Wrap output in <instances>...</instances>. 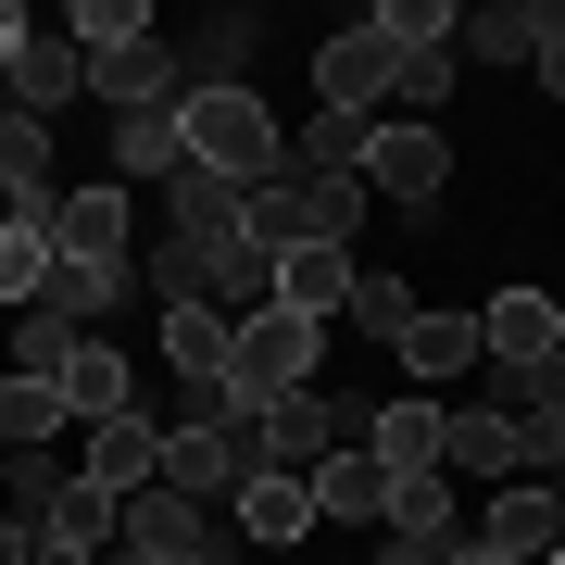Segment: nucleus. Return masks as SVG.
<instances>
[{"label":"nucleus","instance_id":"f257e3e1","mask_svg":"<svg viewBox=\"0 0 565 565\" xmlns=\"http://www.w3.org/2000/svg\"><path fill=\"white\" fill-rule=\"evenodd\" d=\"M177 126H189V163H202V177H226V189L289 177V126L264 114V88H189Z\"/></svg>","mask_w":565,"mask_h":565},{"label":"nucleus","instance_id":"f03ea898","mask_svg":"<svg viewBox=\"0 0 565 565\" xmlns=\"http://www.w3.org/2000/svg\"><path fill=\"white\" fill-rule=\"evenodd\" d=\"M565 465V427H527L503 403H440V478H490V490H515V478H553Z\"/></svg>","mask_w":565,"mask_h":565},{"label":"nucleus","instance_id":"7ed1b4c3","mask_svg":"<svg viewBox=\"0 0 565 565\" xmlns=\"http://www.w3.org/2000/svg\"><path fill=\"white\" fill-rule=\"evenodd\" d=\"M315 352H327V327H302V315H239L226 327V403L239 415H264V403H289V390H315Z\"/></svg>","mask_w":565,"mask_h":565},{"label":"nucleus","instance_id":"20e7f679","mask_svg":"<svg viewBox=\"0 0 565 565\" xmlns=\"http://www.w3.org/2000/svg\"><path fill=\"white\" fill-rule=\"evenodd\" d=\"M239 478H264V415H214V427H163V490L177 503H226Z\"/></svg>","mask_w":565,"mask_h":565},{"label":"nucleus","instance_id":"39448f33","mask_svg":"<svg viewBox=\"0 0 565 565\" xmlns=\"http://www.w3.org/2000/svg\"><path fill=\"white\" fill-rule=\"evenodd\" d=\"M364 415H377V403H340V390H289V403H264V478H315L327 452L364 440Z\"/></svg>","mask_w":565,"mask_h":565},{"label":"nucleus","instance_id":"423d86ee","mask_svg":"<svg viewBox=\"0 0 565 565\" xmlns=\"http://www.w3.org/2000/svg\"><path fill=\"white\" fill-rule=\"evenodd\" d=\"M440 189H452V139L415 126V114H377V139H364V202L415 214V202H440Z\"/></svg>","mask_w":565,"mask_h":565},{"label":"nucleus","instance_id":"0eeeda50","mask_svg":"<svg viewBox=\"0 0 565 565\" xmlns=\"http://www.w3.org/2000/svg\"><path fill=\"white\" fill-rule=\"evenodd\" d=\"M315 114H390V39L377 25H340V39H315Z\"/></svg>","mask_w":565,"mask_h":565},{"label":"nucleus","instance_id":"6e6552de","mask_svg":"<svg viewBox=\"0 0 565 565\" xmlns=\"http://www.w3.org/2000/svg\"><path fill=\"white\" fill-rule=\"evenodd\" d=\"M126 239H139V202H126L114 177H102V189H63V202H51V252H63V264H139Z\"/></svg>","mask_w":565,"mask_h":565},{"label":"nucleus","instance_id":"1a4fd4ad","mask_svg":"<svg viewBox=\"0 0 565 565\" xmlns=\"http://www.w3.org/2000/svg\"><path fill=\"white\" fill-rule=\"evenodd\" d=\"M76 478H88V490H114V503H126V490H151V478H163V427H151L139 403L102 415V427H76Z\"/></svg>","mask_w":565,"mask_h":565},{"label":"nucleus","instance_id":"9d476101","mask_svg":"<svg viewBox=\"0 0 565 565\" xmlns=\"http://www.w3.org/2000/svg\"><path fill=\"white\" fill-rule=\"evenodd\" d=\"M478 541H490V553H515V565H541V553L565 541V490H553V478H515V490H490Z\"/></svg>","mask_w":565,"mask_h":565},{"label":"nucleus","instance_id":"9b49d317","mask_svg":"<svg viewBox=\"0 0 565 565\" xmlns=\"http://www.w3.org/2000/svg\"><path fill=\"white\" fill-rule=\"evenodd\" d=\"M541 39H553V0H465L452 63H527Z\"/></svg>","mask_w":565,"mask_h":565},{"label":"nucleus","instance_id":"f8f14e48","mask_svg":"<svg viewBox=\"0 0 565 565\" xmlns=\"http://www.w3.org/2000/svg\"><path fill=\"white\" fill-rule=\"evenodd\" d=\"M377 541H415V553H452L465 541V490L427 465V478H390V515H377Z\"/></svg>","mask_w":565,"mask_h":565},{"label":"nucleus","instance_id":"ddd939ff","mask_svg":"<svg viewBox=\"0 0 565 565\" xmlns=\"http://www.w3.org/2000/svg\"><path fill=\"white\" fill-rule=\"evenodd\" d=\"M352 277H364V252H340V239H302V252L277 264V315H302V327H327V315L352 302Z\"/></svg>","mask_w":565,"mask_h":565},{"label":"nucleus","instance_id":"4468645a","mask_svg":"<svg viewBox=\"0 0 565 565\" xmlns=\"http://www.w3.org/2000/svg\"><path fill=\"white\" fill-rule=\"evenodd\" d=\"M302 490H315V527H377V515H390V465L364 452V440H352V452H327Z\"/></svg>","mask_w":565,"mask_h":565},{"label":"nucleus","instance_id":"2eb2a0df","mask_svg":"<svg viewBox=\"0 0 565 565\" xmlns=\"http://www.w3.org/2000/svg\"><path fill=\"white\" fill-rule=\"evenodd\" d=\"M364 452H377L390 478H427V465H440V403H427V390H390V403L364 415Z\"/></svg>","mask_w":565,"mask_h":565},{"label":"nucleus","instance_id":"dca6fc26","mask_svg":"<svg viewBox=\"0 0 565 565\" xmlns=\"http://www.w3.org/2000/svg\"><path fill=\"white\" fill-rule=\"evenodd\" d=\"M465 364H478V315H440V302H427V315L403 327V390H427V403H440Z\"/></svg>","mask_w":565,"mask_h":565},{"label":"nucleus","instance_id":"f3484780","mask_svg":"<svg viewBox=\"0 0 565 565\" xmlns=\"http://www.w3.org/2000/svg\"><path fill=\"white\" fill-rule=\"evenodd\" d=\"M252 51H264V13L226 0L202 39H177V76H189V88H252Z\"/></svg>","mask_w":565,"mask_h":565},{"label":"nucleus","instance_id":"a211bd4d","mask_svg":"<svg viewBox=\"0 0 565 565\" xmlns=\"http://www.w3.org/2000/svg\"><path fill=\"white\" fill-rule=\"evenodd\" d=\"M553 352V289H490L478 302V364H541Z\"/></svg>","mask_w":565,"mask_h":565},{"label":"nucleus","instance_id":"6ab92c4d","mask_svg":"<svg viewBox=\"0 0 565 565\" xmlns=\"http://www.w3.org/2000/svg\"><path fill=\"white\" fill-rule=\"evenodd\" d=\"M0 88H13V114L51 126V114L88 88V63H76V39H39V25H25V51H13V76H0Z\"/></svg>","mask_w":565,"mask_h":565},{"label":"nucleus","instance_id":"aec40b11","mask_svg":"<svg viewBox=\"0 0 565 565\" xmlns=\"http://www.w3.org/2000/svg\"><path fill=\"white\" fill-rule=\"evenodd\" d=\"M189 163V126H177V102L163 114H114V189H163Z\"/></svg>","mask_w":565,"mask_h":565},{"label":"nucleus","instance_id":"412c9836","mask_svg":"<svg viewBox=\"0 0 565 565\" xmlns=\"http://www.w3.org/2000/svg\"><path fill=\"white\" fill-rule=\"evenodd\" d=\"M63 415H76V427H102V415H126V403H139V377H126V352L114 340H76V364H63Z\"/></svg>","mask_w":565,"mask_h":565},{"label":"nucleus","instance_id":"4be33fe9","mask_svg":"<svg viewBox=\"0 0 565 565\" xmlns=\"http://www.w3.org/2000/svg\"><path fill=\"white\" fill-rule=\"evenodd\" d=\"M163 214H177V239H202V252L239 239V189L202 177V163H177V177H163Z\"/></svg>","mask_w":565,"mask_h":565},{"label":"nucleus","instance_id":"5701e85b","mask_svg":"<svg viewBox=\"0 0 565 565\" xmlns=\"http://www.w3.org/2000/svg\"><path fill=\"white\" fill-rule=\"evenodd\" d=\"M226 503H239V553H252V541H302V527H315V490H302V478H239Z\"/></svg>","mask_w":565,"mask_h":565},{"label":"nucleus","instance_id":"b1692460","mask_svg":"<svg viewBox=\"0 0 565 565\" xmlns=\"http://www.w3.org/2000/svg\"><path fill=\"white\" fill-rule=\"evenodd\" d=\"M39 541L114 553V541H126V503H114V490H88V478H63V490H51V515H39Z\"/></svg>","mask_w":565,"mask_h":565},{"label":"nucleus","instance_id":"393cba45","mask_svg":"<svg viewBox=\"0 0 565 565\" xmlns=\"http://www.w3.org/2000/svg\"><path fill=\"white\" fill-rule=\"evenodd\" d=\"M76 63H114V51H151V0H76Z\"/></svg>","mask_w":565,"mask_h":565},{"label":"nucleus","instance_id":"a878e982","mask_svg":"<svg viewBox=\"0 0 565 565\" xmlns=\"http://www.w3.org/2000/svg\"><path fill=\"white\" fill-rule=\"evenodd\" d=\"M63 427L76 415H63L51 377H0V452H39V440H63Z\"/></svg>","mask_w":565,"mask_h":565},{"label":"nucleus","instance_id":"bb28decb","mask_svg":"<svg viewBox=\"0 0 565 565\" xmlns=\"http://www.w3.org/2000/svg\"><path fill=\"white\" fill-rule=\"evenodd\" d=\"M63 364H76V327H63L51 302H25L13 340H0V377H63Z\"/></svg>","mask_w":565,"mask_h":565},{"label":"nucleus","instance_id":"cd10ccee","mask_svg":"<svg viewBox=\"0 0 565 565\" xmlns=\"http://www.w3.org/2000/svg\"><path fill=\"white\" fill-rule=\"evenodd\" d=\"M364 139H377L364 114H315L302 139H289V163H302V177H364Z\"/></svg>","mask_w":565,"mask_h":565},{"label":"nucleus","instance_id":"c85d7f7f","mask_svg":"<svg viewBox=\"0 0 565 565\" xmlns=\"http://www.w3.org/2000/svg\"><path fill=\"white\" fill-rule=\"evenodd\" d=\"M364 25H377L390 51H452V25H465V0H377V13H364Z\"/></svg>","mask_w":565,"mask_h":565},{"label":"nucleus","instance_id":"c756f323","mask_svg":"<svg viewBox=\"0 0 565 565\" xmlns=\"http://www.w3.org/2000/svg\"><path fill=\"white\" fill-rule=\"evenodd\" d=\"M340 315L364 327V340H390V352H403V327H415L427 302H415V289H403V277H377V264H364V277H352V302H340Z\"/></svg>","mask_w":565,"mask_h":565},{"label":"nucleus","instance_id":"7c9ffc66","mask_svg":"<svg viewBox=\"0 0 565 565\" xmlns=\"http://www.w3.org/2000/svg\"><path fill=\"white\" fill-rule=\"evenodd\" d=\"M202 277H214V252H202V239H151V252H139V289H151L163 315L202 302Z\"/></svg>","mask_w":565,"mask_h":565},{"label":"nucleus","instance_id":"2f4dec72","mask_svg":"<svg viewBox=\"0 0 565 565\" xmlns=\"http://www.w3.org/2000/svg\"><path fill=\"white\" fill-rule=\"evenodd\" d=\"M490 377H503V415L565 427V352H541V364H490Z\"/></svg>","mask_w":565,"mask_h":565},{"label":"nucleus","instance_id":"473e14b6","mask_svg":"<svg viewBox=\"0 0 565 565\" xmlns=\"http://www.w3.org/2000/svg\"><path fill=\"white\" fill-rule=\"evenodd\" d=\"M39 289H51V226H13V214H0V302H39Z\"/></svg>","mask_w":565,"mask_h":565},{"label":"nucleus","instance_id":"72a5a7b5","mask_svg":"<svg viewBox=\"0 0 565 565\" xmlns=\"http://www.w3.org/2000/svg\"><path fill=\"white\" fill-rule=\"evenodd\" d=\"M13 189H51V126L0 102V202H13Z\"/></svg>","mask_w":565,"mask_h":565},{"label":"nucleus","instance_id":"f704fd0d","mask_svg":"<svg viewBox=\"0 0 565 565\" xmlns=\"http://www.w3.org/2000/svg\"><path fill=\"white\" fill-rule=\"evenodd\" d=\"M51 490H63V465H51V452H0V515L39 527V515H51Z\"/></svg>","mask_w":565,"mask_h":565},{"label":"nucleus","instance_id":"c9c22d12","mask_svg":"<svg viewBox=\"0 0 565 565\" xmlns=\"http://www.w3.org/2000/svg\"><path fill=\"white\" fill-rule=\"evenodd\" d=\"M527 76H541V102H565V0H553V39L527 51Z\"/></svg>","mask_w":565,"mask_h":565},{"label":"nucleus","instance_id":"e433bc0d","mask_svg":"<svg viewBox=\"0 0 565 565\" xmlns=\"http://www.w3.org/2000/svg\"><path fill=\"white\" fill-rule=\"evenodd\" d=\"M25 553H39V527H25V515H0V565H25Z\"/></svg>","mask_w":565,"mask_h":565},{"label":"nucleus","instance_id":"4c0bfd02","mask_svg":"<svg viewBox=\"0 0 565 565\" xmlns=\"http://www.w3.org/2000/svg\"><path fill=\"white\" fill-rule=\"evenodd\" d=\"M13 51H25V13H13V0H0V76H13Z\"/></svg>","mask_w":565,"mask_h":565},{"label":"nucleus","instance_id":"58836bf2","mask_svg":"<svg viewBox=\"0 0 565 565\" xmlns=\"http://www.w3.org/2000/svg\"><path fill=\"white\" fill-rule=\"evenodd\" d=\"M25 565H102V553H76V541H39V553H25Z\"/></svg>","mask_w":565,"mask_h":565},{"label":"nucleus","instance_id":"ea45409f","mask_svg":"<svg viewBox=\"0 0 565 565\" xmlns=\"http://www.w3.org/2000/svg\"><path fill=\"white\" fill-rule=\"evenodd\" d=\"M440 565H515V553H490V541H452V553H440Z\"/></svg>","mask_w":565,"mask_h":565},{"label":"nucleus","instance_id":"a19ab883","mask_svg":"<svg viewBox=\"0 0 565 565\" xmlns=\"http://www.w3.org/2000/svg\"><path fill=\"white\" fill-rule=\"evenodd\" d=\"M377 565H440V553H415V541H377Z\"/></svg>","mask_w":565,"mask_h":565},{"label":"nucleus","instance_id":"79ce46f5","mask_svg":"<svg viewBox=\"0 0 565 565\" xmlns=\"http://www.w3.org/2000/svg\"><path fill=\"white\" fill-rule=\"evenodd\" d=\"M102 565H163V553H139V541H114V553H102Z\"/></svg>","mask_w":565,"mask_h":565},{"label":"nucleus","instance_id":"37998d69","mask_svg":"<svg viewBox=\"0 0 565 565\" xmlns=\"http://www.w3.org/2000/svg\"><path fill=\"white\" fill-rule=\"evenodd\" d=\"M541 565H565V541H553V553H541Z\"/></svg>","mask_w":565,"mask_h":565}]
</instances>
